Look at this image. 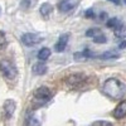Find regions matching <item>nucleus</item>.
<instances>
[{
    "instance_id": "nucleus-8",
    "label": "nucleus",
    "mask_w": 126,
    "mask_h": 126,
    "mask_svg": "<svg viewBox=\"0 0 126 126\" xmlns=\"http://www.w3.org/2000/svg\"><path fill=\"white\" fill-rule=\"evenodd\" d=\"M15 107H16V105L13 100H8L5 103H4V112H5V116L8 119L12 117V115L14 113L15 111Z\"/></svg>"
},
{
    "instance_id": "nucleus-21",
    "label": "nucleus",
    "mask_w": 126,
    "mask_h": 126,
    "mask_svg": "<svg viewBox=\"0 0 126 126\" xmlns=\"http://www.w3.org/2000/svg\"><path fill=\"white\" fill-rule=\"evenodd\" d=\"M85 16H86V18H94L93 10H92V9H88L87 12H86V14H85Z\"/></svg>"
},
{
    "instance_id": "nucleus-13",
    "label": "nucleus",
    "mask_w": 126,
    "mask_h": 126,
    "mask_svg": "<svg viewBox=\"0 0 126 126\" xmlns=\"http://www.w3.org/2000/svg\"><path fill=\"white\" fill-rule=\"evenodd\" d=\"M25 126H40V122L33 116V115H29L25 119Z\"/></svg>"
},
{
    "instance_id": "nucleus-1",
    "label": "nucleus",
    "mask_w": 126,
    "mask_h": 126,
    "mask_svg": "<svg viewBox=\"0 0 126 126\" xmlns=\"http://www.w3.org/2000/svg\"><path fill=\"white\" fill-rule=\"evenodd\" d=\"M102 92L112 100H121L126 96V85L117 78H109L103 83Z\"/></svg>"
},
{
    "instance_id": "nucleus-6",
    "label": "nucleus",
    "mask_w": 126,
    "mask_h": 126,
    "mask_svg": "<svg viewBox=\"0 0 126 126\" xmlns=\"http://www.w3.org/2000/svg\"><path fill=\"white\" fill-rule=\"evenodd\" d=\"M42 40H43V37H40L38 34H34V33H25L22 37V42L25 46H29V47L40 43Z\"/></svg>"
},
{
    "instance_id": "nucleus-5",
    "label": "nucleus",
    "mask_w": 126,
    "mask_h": 126,
    "mask_svg": "<svg viewBox=\"0 0 126 126\" xmlns=\"http://www.w3.org/2000/svg\"><path fill=\"white\" fill-rule=\"evenodd\" d=\"M79 3V0H59L58 10L62 13H68L72 9H75Z\"/></svg>"
},
{
    "instance_id": "nucleus-11",
    "label": "nucleus",
    "mask_w": 126,
    "mask_h": 126,
    "mask_svg": "<svg viewBox=\"0 0 126 126\" xmlns=\"http://www.w3.org/2000/svg\"><path fill=\"white\" fill-rule=\"evenodd\" d=\"M47 66L44 64V63H37V64L33 67V73H35V75H44V73L47 72Z\"/></svg>"
},
{
    "instance_id": "nucleus-14",
    "label": "nucleus",
    "mask_w": 126,
    "mask_h": 126,
    "mask_svg": "<svg viewBox=\"0 0 126 126\" xmlns=\"http://www.w3.org/2000/svg\"><path fill=\"white\" fill-rule=\"evenodd\" d=\"M102 34V32H101V29H98V28H91V29H88L87 32H86V35L87 37H91V38H97L98 35H101Z\"/></svg>"
},
{
    "instance_id": "nucleus-2",
    "label": "nucleus",
    "mask_w": 126,
    "mask_h": 126,
    "mask_svg": "<svg viewBox=\"0 0 126 126\" xmlns=\"http://www.w3.org/2000/svg\"><path fill=\"white\" fill-rule=\"evenodd\" d=\"M88 77L86 75H83L82 72L79 73H73V75H71L68 78H67V86L69 88H73V90H81L85 86H87L88 83Z\"/></svg>"
},
{
    "instance_id": "nucleus-15",
    "label": "nucleus",
    "mask_w": 126,
    "mask_h": 126,
    "mask_svg": "<svg viewBox=\"0 0 126 126\" xmlns=\"http://www.w3.org/2000/svg\"><path fill=\"white\" fill-rule=\"evenodd\" d=\"M49 57H50V50H49L48 48H42V49L39 50L38 58H39L40 61H46V59H48Z\"/></svg>"
},
{
    "instance_id": "nucleus-22",
    "label": "nucleus",
    "mask_w": 126,
    "mask_h": 126,
    "mask_svg": "<svg viewBox=\"0 0 126 126\" xmlns=\"http://www.w3.org/2000/svg\"><path fill=\"white\" fill-rule=\"evenodd\" d=\"M109 1H111V3H113V4H116V5H120V4H121L120 0H109Z\"/></svg>"
},
{
    "instance_id": "nucleus-7",
    "label": "nucleus",
    "mask_w": 126,
    "mask_h": 126,
    "mask_svg": "<svg viewBox=\"0 0 126 126\" xmlns=\"http://www.w3.org/2000/svg\"><path fill=\"white\" fill-rule=\"evenodd\" d=\"M125 116H126V101H122L113 110V117L115 119H122Z\"/></svg>"
},
{
    "instance_id": "nucleus-17",
    "label": "nucleus",
    "mask_w": 126,
    "mask_h": 126,
    "mask_svg": "<svg viewBox=\"0 0 126 126\" xmlns=\"http://www.w3.org/2000/svg\"><path fill=\"white\" fill-rule=\"evenodd\" d=\"M119 54L117 53H115V52H105L103 54L100 56V58L102 59H112V58H117Z\"/></svg>"
},
{
    "instance_id": "nucleus-9",
    "label": "nucleus",
    "mask_w": 126,
    "mask_h": 126,
    "mask_svg": "<svg viewBox=\"0 0 126 126\" xmlns=\"http://www.w3.org/2000/svg\"><path fill=\"white\" fill-rule=\"evenodd\" d=\"M68 38H69L68 34H63V35L59 37L57 44H56V50H57V52H63V50L66 49L67 43H68Z\"/></svg>"
},
{
    "instance_id": "nucleus-12",
    "label": "nucleus",
    "mask_w": 126,
    "mask_h": 126,
    "mask_svg": "<svg viewBox=\"0 0 126 126\" xmlns=\"http://www.w3.org/2000/svg\"><path fill=\"white\" fill-rule=\"evenodd\" d=\"M115 35L120 38L121 40H126V27L120 25L117 29H115Z\"/></svg>"
},
{
    "instance_id": "nucleus-20",
    "label": "nucleus",
    "mask_w": 126,
    "mask_h": 126,
    "mask_svg": "<svg viewBox=\"0 0 126 126\" xmlns=\"http://www.w3.org/2000/svg\"><path fill=\"white\" fill-rule=\"evenodd\" d=\"M5 43H6V37L3 32H0V47H3Z\"/></svg>"
},
{
    "instance_id": "nucleus-3",
    "label": "nucleus",
    "mask_w": 126,
    "mask_h": 126,
    "mask_svg": "<svg viewBox=\"0 0 126 126\" xmlns=\"http://www.w3.org/2000/svg\"><path fill=\"white\" fill-rule=\"evenodd\" d=\"M0 72H1L3 76L6 77L8 79H13L18 75L16 67L13 64L12 62H9L6 59H1V61H0Z\"/></svg>"
},
{
    "instance_id": "nucleus-4",
    "label": "nucleus",
    "mask_w": 126,
    "mask_h": 126,
    "mask_svg": "<svg viewBox=\"0 0 126 126\" xmlns=\"http://www.w3.org/2000/svg\"><path fill=\"white\" fill-rule=\"evenodd\" d=\"M52 94H53V93H52V91L48 87H39L35 91V93H34V97L38 101H40L42 103H46L52 97Z\"/></svg>"
},
{
    "instance_id": "nucleus-19",
    "label": "nucleus",
    "mask_w": 126,
    "mask_h": 126,
    "mask_svg": "<svg viewBox=\"0 0 126 126\" xmlns=\"http://www.w3.org/2000/svg\"><path fill=\"white\" fill-rule=\"evenodd\" d=\"M93 40L96 42V43H101V44H102V43H106V37H105V34L102 33L101 35H98L97 38H94Z\"/></svg>"
},
{
    "instance_id": "nucleus-18",
    "label": "nucleus",
    "mask_w": 126,
    "mask_h": 126,
    "mask_svg": "<svg viewBox=\"0 0 126 126\" xmlns=\"http://www.w3.org/2000/svg\"><path fill=\"white\" fill-rule=\"evenodd\" d=\"M90 126H112V124L109 122V121H96Z\"/></svg>"
},
{
    "instance_id": "nucleus-23",
    "label": "nucleus",
    "mask_w": 126,
    "mask_h": 126,
    "mask_svg": "<svg viewBox=\"0 0 126 126\" xmlns=\"http://www.w3.org/2000/svg\"><path fill=\"white\" fill-rule=\"evenodd\" d=\"M124 3H125V4H126V0H124Z\"/></svg>"
},
{
    "instance_id": "nucleus-10",
    "label": "nucleus",
    "mask_w": 126,
    "mask_h": 126,
    "mask_svg": "<svg viewBox=\"0 0 126 126\" xmlns=\"http://www.w3.org/2000/svg\"><path fill=\"white\" fill-rule=\"evenodd\" d=\"M52 10H53L52 5L48 4V3H44L43 5L40 6L39 12H40V14H42V16H43V18H48V16L50 15V13H52Z\"/></svg>"
},
{
    "instance_id": "nucleus-16",
    "label": "nucleus",
    "mask_w": 126,
    "mask_h": 126,
    "mask_svg": "<svg viewBox=\"0 0 126 126\" xmlns=\"http://www.w3.org/2000/svg\"><path fill=\"white\" fill-rule=\"evenodd\" d=\"M120 25H122V24H121V22H120L117 18H112V19H109L107 20V27L109 28H112L113 30L117 29Z\"/></svg>"
}]
</instances>
